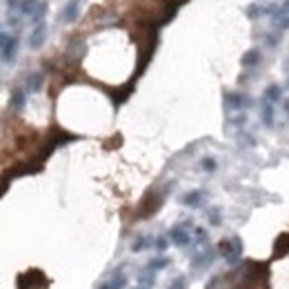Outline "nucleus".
Wrapping results in <instances>:
<instances>
[{"instance_id": "1", "label": "nucleus", "mask_w": 289, "mask_h": 289, "mask_svg": "<svg viewBox=\"0 0 289 289\" xmlns=\"http://www.w3.org/2000/svg\"><path fill=\"white\" fill-rule=\"evenodd\" d=\"M218 252L225 256L227 263H236V260L243 256V240L238 236H231V238H222L218 245Z\"/></svg>"}, {"instance_id": "12", "label": "nucleus", "mask_w": 289, "mask_h": 289, "mask_svg": "<svg viewBox=\"0 0 289 289\" xmlns=\"http://www.w3.org/2000/svg\"><path fill=\"white\" fill-rule=\"evenodd\" d=\"M202 200H205V192H189L181 198L183 205H189V207H200Z\"/></svg>"}, {"instance_id": "19", "label": "nucleus", "mask_w": 289, "mask_h": 289, "mask_svg": "<svg viewBox=\"0 0 289 289\" xmlns=\"http://www.w3.org/2000/svg\"><path fill=\"white\" fill-rule=\"evenodd\" d=\"M154 283H156V278L151 276V274H145V276H140V278H138V287H145V289L154 287Z\"/></svg>"}, {"instance_id": "22", "label": "nucleus", "mask_w": 289, "mask_h": 289, "mask_svg": "<svg viewBox=\"0 0 289 289\" xmlns=\"http://www.w3.org/2000/svg\"><path fill=\"white\" fill-rule=\"evenodd\" d=\"M229 122H234V125H245L247 122V113H240V116H234V118H229Z\"/></svg>"}, {"instance_id": "25", "label": "nucleus", "mask_w": 289, "mask_h": 289, "mask_svg": "<svg viewBox=\"0 0 289 289\" xmlns=\"http://www.w3.org/2000/svg\"><path fill=\"white\" fill-rule=\"evenodd\" d=\"M287 89H289V76H287Z\"/></svg>"}, {"instance_id": "8", "label": "nucleus", "mask_w": 289, "mask_h": 289, "mask_svg": "<svg viewBox=\"0 0 289 289\" xmlns=\"http://www.w3.org/2000/svg\"><path fill=\"white\" fill-rule=\"evenodd\" d=\"M260 120H263L265 127H274V105L267 98L260 100Z\"/></svg>"}, {"instance_id": "14", "label": "nucleus", "mask_w": 289, "mask_h": 289, "mask_svg": "<svg viewBox=\"0 0 289 289\" xmlns=\"http://www.w3.org/2000/svg\"><path fill=\"white\" fill-rule=\"evenodd\" d=\"M156 240L151 238V236H138V238L131 243V252H145V249L154 247Z\"/></svg>"}, {"instance_id": "15", "label": "nucleus", "mask_w": 289, "mask_h": 289, "mask_svg": "<svg viewBox=\"0 0 289 289\" xmlns=\"http://www.w3.org/2000/svg\"><path fill=\"white\" fill-rule=\"evenodd\" d=\"M211 258H214V252H202V254H196V256H193L192 267H193V269L205 267V265H209V263H211Z\"/></svg>"}, {"instance_id": "7", "label": "nucleus", "mask_w": 289, "mask_h": 289, "mask_svg": "<svg viewBox=\"0 0 289 289\" xmlns=\"http://www.w3.org/2000/svg\"><path fill=\"white\" fill-rule=\"evenodd\" d=\"M78 11H80V0H69V2L65 4L63 13H60V20H63V22H74L76 18H78Z\"/></svg>"}, {"instance_id": "23", "label": "nucleus", "mask_w": 289, "mask_h": 289, "mask_svg": "<svg viewBox=\"0 0 289 289\" xmlns=\"http://www.w3.org/2000/svg\"><path fill=\"white\" fill-rule=\"evenodd\" d=\"M283 107H285V111L289 113V98H287V100H283Z\"/></svg>"}, {"instance_id": "20", "label": "nucleus", "mask_w": 289, "mask_h": 289, "mask_svg": "<svg viewBox=\"0 0 289 289\" xmlns=\"http://www.w3.org/2000/svg\"><path fill=\"white\" fill-rule=\"evenodd\" d=\"M167 247H169L167 238H165V236H158V238H156V243H154V249H156V252H165Z\"/></svg>"}, {"instance_id": "9", "label": "nucleus", "mask_w": 289, "mask_h": 289, "mask_svg": "<svg viewBox=\"0 0 289 289\" xmlns=\"http://www.w3.org/2000/svg\"><path fill=\"white\" fill-rule=\"evenodd\" d=\"M42 74L40 72H31L29 76H27V80H25V89L29 94H36V92H40V87H42Z\"/></svg>"}, {"instance_id": "6", "label": "nucleus", "mask_w": 289, "mask_h": 289, "mask_svg": "<svg viewBox=\"0 0 289 289\" xmlns=\"http://www.w3.org/2000/svg\"><path fill=\"white\" fill-rule=\"evenodd\" d=\"M47 40V25L45 22H38L34 29L29 31V47L31 49H40Z\"/></svg>"}, {"instance_id": "3", "label": "nucleus", "mask_w": 289, "mask_h": 289, "mask_svg": "<svg viewBox=\"0 0 289 289\" xmlns=\"http://www.w3.org/2000/svg\"><path fill=\"white\" fill-rule=\"evenodd\" d=\"M20 13H22V16H27L29 20H34L38 25V22H42V16L47 13V4L42 2V0H22Z\"/></svg>"}, {"instance_id": "13", "label": "nucleus", "mask_w": 289, "mask_h": 289, "mask_svg": "<svg viewBox=\"0 0 289 289\" xmlns=\"http://www.w3.org/2000/svg\"><path fill=\"white\" fill-rule=\"evenodd\" d=\"M169 263L172 260L167 258V256H156V258H151L149 263H147V272H160V269H165V267H169Z\"/></svg>"}, {"instance_id": "24", "label": "nucleus", "mask_w": 289, "mask_h": 289, "mask_svg": "<svg viewBox=\"0 0 289 289\" xmlns=\"http://www.w3.org/2000/svg\"><path fill=\"white\" fill-rule=\"evenodd\" d=\"M283 9L287 11V16H289V0H285V4H283Z\"/></svg>"}, {"instance_id": "21", "label": "nucleus", "mask_w": 289, "mask_h": 289, "mask_svg": "<svg viewBox=\"0 0 289 289\" xmlns=\"http://www.w3.org/2000/svg\"><path fill=\"white\" fill-rule=\"evenodd\" d=\"M167 289H187V287H185V278L178 276L176 281H172V285H169Z\"/></svg>"}, {"instance_id": "17", "label": "nucleus", "mask_w": 289, "mask_h": 289, "mask_svg": "<svg viewBox=\"0 0 289 289\" xmlns=\"http://www.w3.org/2000/svg\"><path fill=\"white\" fill-rule=\"evenodd\" d=\"M127 287V276H113L111 283H107V285H102L100 289H125Z\"/></svg>"}, {"instance_id": "16", "label": "nucleus", "mask_w": 289, "mask_h": 289, "mask_svg": "<svg viewBox=\"0 0 289 289\" xmlns=\"http://www.w3.org/2000/svg\"><path fill=\"white\" fill-rule=\"evenodd\" d=\"M11 107L16 109V111H20V109L25 107V92H22V89H13V94H11Z\"/></svg>"}, {"instance_id": "10", "label": "nucleus", "mask_w": 289, "mask_h": 289, "mask_svg": "<svg viewBox=\"0 0 289 289\" xmlns=\"http://www.w3.org/2000/svg\"><path fill=\"white\" fill-rule=\"evenodd\" d=\"M263 60V54H260V49H249V51H245L243 54V67H256V65Z\"/></svg>"}, {"instance_id": "26", "label": "nucleus", "mask_w": 289, "mask_h": 289, "mask_svg": "<svg viewBox=\"0 0 289 289\" xmlns=\"http://www.w3.org/2000/svg\"><path fill=\"white\" fill-rule=\"evenodd\" d=\"M136 289H145V287H136Z\"/></svg>"}, {"instance_id": "18", "label": "nucleus", "mask_w": 289, "mask_h": 289, "mask_svg": "<svg viewBox=\"0 0 289 289\" xmlns=\"http://www.w3.org/2000/svg\"><path fill=\"white\" fill-rule=\"evenodd\" d=\"M200 167H202V172H207V174H214L216 169H218V163H216L214 158H202Z\"/></svg>"}, {"instance_id": "11", "label": "nucleus", "mask_w": 289, "mask_h": 289, "mask_svg": "<svg viewBox=\"0 0 289 289\" xmlns=\"http://www.w3.org/2000/svg\"><path fill=\"white\" fill-rule=\"evenodd\" d=\"M265 98H267L272 105L274 102H281L283 100V87L278 83H272L267 89H265Z\"/></svg>"}, {"instance_id": "2", "label": "nucleus", "mask_w": 289, "mask_h": 289, "mask_svg": "<svg viewBox=\"0 0 289 289\" xmlns=\"http://www.w3.org/2000/svg\"><path fill=\"white\" fill-rule=\"evenodd\" d=\"M0 45H2V63L13 65V60H16V56H18V47H20L18 38L7 34V31H2V36H0Z\"/></svg>"}, {"instance_id": "5", "label": "nucleus", "mask_w": 289, "mask_h": 289, "mask_svg": "<svg viewBox=\"0 0 289 289\" xmlns=\"http://www.w3.org/2000/svg\"><path fill=\"white\" fill-rule=\"evenodd\" d=\"M254 105V100L245 94H225V107L227 109H249Z\"/></svg>"}, {"instance_id": "4", "label": "nucleus", "mask_w": 289, "mask_h": 289, "mask_svg": "<svg viewBox=\"0 0 289 289\" xmlns=\"http://www.w3.org/2000/svg\"><path fill=\"white\" fill-rule=\"evenodd\" d=\"M192 225L193 222H181V225H174L172 229H169V240H172L176 247H187L189 243H192Z\"/></svg>"}]
</instances>
